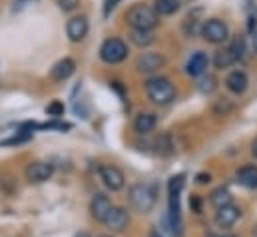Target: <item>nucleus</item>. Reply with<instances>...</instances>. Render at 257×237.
I'll list each match as a JSON object with an SVG mask.
<instances>
[{
  "instance_id": "nucleus-3",
  "label": "nucleus",
  "mask_w": 257,
  "mask_h": 237,
  "mask_svg": "<svg viewBox=\"0 0 257 237\" xmlns=\"http://www.w3.org/2000/svg\"><path fill=\"white\" fill-rule=\"evenodd\" d=\"M156 195H158V191H156V185H152V183H134L128 191L130 203L140 213H148L154 209L156 199H158Z\"/></svg>"
},
{
  "instance_id": "nucleus-31",
  "label": "nucleus",
  "mask_w": 257,
  "mask_h": 237,
  "mask_svg": "<svg viewBox=\"0 0 257 237\" xmlns=\"http://www.w3.org/2000/svg\"><path fill=\"white\" fill-rule=\"evenodd\" d=\"M120 2H122V0H106V2H104V16H110L112 10H114Z\"/></svg>"
},
{
  "instance_id": "nucleus-16",
  "label": "nucleus",
  "mask_w": 257,
  "mask_h": 237,
  "mask_svg": "<svg viewBox=\"0 0 257 237\" xmlns=\"http://www.w3.org/2000/svg\"><path fill=\"white\" fill-rule=\"evenodd\" d=\"M235 179L239 185L247 187V189H255L257 187V166H243L235 172Z\"/></svg>"
},
{
  "instance_id": "nucleus-17",
  "label": "nucleus",
  "mask_w": 257,
  "mask_h": 237,
  "mask_svg": "<svg viewBox=\"0 0 257 237\" xmlns=\"http://www.w3.org/2000/svg\"><path fill=\"white\" fill-rule=\"evenodd\" d=\"M156 124H158L156 114H152V112H142V114L136 118V122H134V128H136V132H138V134L146 136V134L154 132Z\"/></svg>"
},
{
  "instance_id": "nucleus-15",
  "label": "nucleus",
  "mask_w": 257,
  "mask_h": 237,
  "mask_svg": "<svg viewBox=\"0 0 257 237\" xmlns=\"http://www.w3.org/2000/svg\"><path fill=\"white\" fill-rule=\"evenodd\" d=\"M207 64H209V58H207V54H205V52H195L192 58L188 60L186 70H188V74H190V76L199 78V76H203V74H205Z\"/></svg>"
},
{
  "instance_id": "nucleus-24",
  "label": "nucleus",
  "mask_w": 257,
  "mask_h": 237,
  "mask_svg": "<svg viewBox=\"0 0 257 237\" xmlns=\"http://www.w3.org/2000/svg\"><path fill=\"white\" fill-rule=\"evenodd\" d=\"M197 88L203 94H211L215 90V78L213 76H201L199 82H197Z\"/></svg>"
},
{
  "instance_id": "nucleus-9",
  "label": "nucleus",
  "mask_w": 257,
  "mask_h": 237,
  "mask_svg": "<svg viewBox=\"0 0 257 237\" xmlns=\"http://www.w3.org/2000/svg\"><path fill=\"white\" fill-rule=\"evenodd\" d=\"M128 223H130L128 211H126L124 207H116V205H112L108 217L104 219V225H106L110 231H114V233H122V231L128 227Z\"/></svg>"
},
{
  "instance_id": "nucleus-8",
  "label": "nucleus",
  "mask_w": 257,
  "mask_h": 237,
  "mask_svg": "<svg viewBox=\"0 0 257 237\" xmlns=\"http://www.w3.org/2000/svg\"><path fill=\"white\" fill-rule=\"evenodd\" d=\"M239 217H241V209H239L237 205L229 203V205L219 207V209L215 211L213 221H215V225H217V227H221V229H231Z\"/></svg>"
},
{
  "instance_id": "nucleus-10",
  "label": "nucleus",
  "mask_w": 257,
  "mask_h": 237,
  "mask_svg": "<svg viewBox=\"0 0 257 237\" xmlns=\"http://www.w3.org/2000/svg\"><path fill=\"white\" fill-rule=\"evenodd\" d=\"M110 209H112V201H110L108 195L96 193V195L92 197V201H90V215H92V219L104 223V219L108 217Z\"/></svg>"
},
{
  "instance_id": "nucleus-4",
  "label": "nucleus",
  "mask_w": 257,
  "mask_h": 237,
  "mask_svg": "<svg viewBox=\"0 0 257 237\" xmlns=\"http://www.w3.org/2000/svg\"><path fill=\"white\" fill-rule=\"evenodd\" d=\"M128 56V46L120 38H108L100 46V58L106 64H120Z\"/></svg>"
},
{
  "instance_id": "nucleus-34",
  "label": "nucleus",
  "mask_w": 257,
  "mask_h": 237,
  "mask_svg": "<svg viewBox=\"0 0 257 237\" xmlns=\"http://www.w3.org/2000/svg\"><path fill=\"white\" fill-rule=\"evenodd\" d=\"M251 156H253V158H257V138L251 142Z\"/></svg>"
},
{
  "instance_id": "nucleus-29",
  "label": "nucleus",
  "mask_w": 257,
  "mask_h": 237,
  "mask_svg": "<svg viewBox=\"0 0 257 237\" xmlns=\"http://www.w3.org/2000/svg\"><path fill=\"white\" fill-rule=\"evenodd\" d=\"M78 4H80V0H58L60 10H64V12H72V10H76V8H78Z\"/></svg>"
},
{
  "instance_id": "nucleus-26",
  "label": "nucleus",
  "mask_w": 257,
  "mask_h": 237,
  "mask_svg": "<svg viewBox=\"0 0 257 237\" xmlns=\"http://www.w3.org/2000/svg\"><path fill=\"white\" fill-rule=\"evenodd\" d=\"M46 116H52V118H60V116H64V104L62 102H52V104H48L46 106Z\"/></svg>"
},
{
  "instance_id": "nucleus-22",
  "label": "nucleus",
  "mask_w": 257,
  "mask_h": 237,
  "mask_svg": "<svg viewBox=\"0 0 257 237\" xmlns=\"http://www.w3.org/2000/svg\"><path fill=\"white\" fill-rule=\"evenodd\" d=\"M156 148H158V154H162V156H170V154H174V142H172V136H170V134H162V136L156 140Z\"/></svg>"
},
{
  "instance_id": "nucleus-27",
  "label": "nucleus",
  "mask_w": 257,
  "mask_h": 237,
  "mask_svg": "<svg viewBox=\"0 0 257 237\" xmlns=\"http://www.w3.org/2000/svg\"><path fill=\"white\" fill-rule=\"evenodd\" d=\"M30 138H32V134H30V132H24V134H20V136H14V138H10V140H4L2 146H16V144H22V142H26V140H30Z\"/></svg>"
},
{
  "instance_id": "nucleus-32",
  "label": "nucleus",
  "mask_w": 257,
  "mask_h": 237,
  "mask_svg": "<svg viewBox=\"0 0 257 237\" xmlns=\"http://www.w3.org/2000/svg\"><path fill=\"white\" fill-rule=\"evenodd\" d=\"M195 181H197L199 185H205V183L211 181V174H197V176H195Z\"/></svg>"
},
{
  "instance_id": "nucleus-36",
  "label": "nucleus",
  "mask_w": 257,
  "mask_h": 237,
  "mask_svg": "<svg viewBox=\"0 0 257 237\" xmlns=\"http://www.w3.org/2000/svg\"><path fill=\"white\" fill-rule=\"evenodd\" d=\"M150 237H162V235H160L158 231H152V233H150Z\"/></svg>"
},
{
  "instance_id": "nucleus-38",
  "label": "nucleus",
  "mask_w": 257,
  "mask_h": 237,
  "mask_svg": "<svg viewBox=\"0 0 257 237\" xmlns=\"http://www.w3.org/2000/svg\"><path fill=\"white\" fill-rule=\"evenodd\" d=\"M98 237H112V235H98Z\"/></svg>"
},
{
  "instance_id": "nucleus-28",
  "label": "nucleus",
  "mask_w": 257,
  "mask_h": 237,
  "mask_svg": "<svg viewBox=\"0 0 257 237\" xmlns=\"http://www.w3.org/2000/svg\"><path fill=\"white\" fill-rule=\"evenodd\" d=\"M38 0H12V12H22L26 8H30L32 4H36Z\"/></svg>"
},
{
  "instance_id": "nucleus-7",
  "label": "nucleus",
  "mask_w": 257,
  "mask_h": 237,
  "mask_svg": "<svg viewBox=\"0 0 257 237\" xmlns=\"http://www.w3.org/2000/svg\"><path fill=\"white\" fill-rule=\"evenodd\" d=\"M54 166L48 162H32L26 166V179L30 183H44L52 178Z\"/></svg>"
},
{
  "instance_id": "nucleus-14",
  "label": "nucleus",
  "mask_w": 257,
  "mask_h": 237,
  "mask_svg": "<svg viewBox=\"0 0 257 237\" xmlns=\"http://www.w3.org/2000/svg\"><path fill=\"white\" fill-rule=\"evenodd\" d=\"M74 70H76V62L72 58H62L60 62L54 64L50 76H52V80H56V82H64V80H68V78L74 74Z\"/></svg>"
},
{
  "instance_id": "nucleus-2",
  "label": "nucleus",
  "mask_w": 257,
  "mask_h": 237,
  "mask_svg": "<svg viewBox=\"0 0 257 237\" xmlns=\"http://www.w3.org/2000/svg\"><path fill=\"white\" fill-rule=\"evenodd\" d=\"M146 94H148V98H150L154 104L166 106V104H170V102L176 98V88H174V84H172L168 78H164V76H154V78H150V80L146 82Z\"/></svg>"
},
{
  "instance_id": "nucleus-5",
  "label": "nucleus",
  "mask_w": 257,
  "mask_h": 237,
  "mask_svg": "<svg viewBox=\"0 0 257 237\" xmlns=\"http://www.w3.org/2000/svg\"><path fill=\"white\" fill-rule=\"evenodd\" d=\"M201 36L211 44H221V42H225L229 38V28L219 18H209L201 26Z\"/></svg>"
},
{
  "instance_id": "nucleus-35",
  "label": "nucleus",
  "mask_w": 257,
  "mask_h": 237,
  "mask_svg": "<svg viewBox=\"0 0 257 237\" xmlns=\"http://www.w3.org/2000/svg\"><path fill=\"white\" fill-rule=\"evenodd\" d=\"M74 237H92V235H90L88 231H78V233H76Z\"/></svg>"
},
{
  "instance_id": "nucleus-6",
  "label": "nucleus",
  "mask_w": 257,
  "mask_h": 237,
  "mask_svg": "<svg viewBox=\"0 0 257 237\" xmlns=\"http://www.w3.org/2000/svg\"><path fill=\"white\" fill-rule=\"evenodd\" d=\"M100 179L102 183L112 189V191H120L124 185H126V178H124V172L118 168V166H100Z\"/></svg>"
},
{
  "instance_id": "nucleus-39",
  "label": "nucleus",
  "mask_w": 257,
  "mask_h": 237,
  "mask_svg": "<svg viewBox=\"0 0 257 237\" xmlns=\"http://www.w3.org/2000/svg\"><path fill=\"white\" fill-rule=\"evenodd\" d=\"M223 237H237V235H223Z\"/></svg>"
},
{
  "instance_id": "nucleus-37",
  "label": "nucleus",
  "mask_w": 257,
  "mask_h": 237,
  "mask_svg": "<svg viewBox=\"0 0 257 237\" xmlns=\"http://www.w3.org/2000/svg\"><path fill=\"white\" fill-rule=\"evenodd\" d=\"M205 237H219V235H215V233H205Z\"/></svg>"
},
{
  "instance_id": "nucleus-20",
  "label": "nucleus",
  "mask_w": 257,
  "mask_h": 237,
  "mask_svg": "<svg viewBox=\"0 0 257 237\" xmlns=\"http://www.w3.org/2000/svg\"><path fill=\"white\" fill-rule=\"evenodd\" d=\"M154 10L158 16H172L180 10V0H156Z\"/></svg>"
},
{
  "instance_id": "nucleus-33",
  "label": "nucleus",
  "mask_w": 257,
  "mask_h": 237,
  "mask_svg": "<svg viewBox=\"0 0 257 237\" xmlns=\"http://www.w3.org/2000/svg\"><path fill=\"white\" fill-rule=\"evenodd\" d=\"M251 46H253V50L257 52V28L251 32Z\"/></svg>"
},
{
  "instance_id": "nucleus-13",
  "label": "nucleus",
  "mask_w": 257,
  "mask_h": 237,
  "mask_svg": "<svg viewBox=\"0 0 257 237\" xmlns=\"http://www.w3.org/2000/svg\"><path fill=\"white\" fill-rule=\"evenodd\" d=\"M247 84H249V78H247V74H245L243 70H233V72L225 78L227 90H229L231 94H237V96L247 90Z\"/></svg>"
},
{
  "instance_id": "nucleus-21",
  "label": "nucleus",
  "mask_w": 257,
  "mask_h": 237,
  "mask_svg": "<svg viewBox=\"0 0 257 237\" xmlns=\"http://www.w3.org/2000/svg\"><path fill=\"white\" fill-rule=\"evenodd\" d=\"M130 40H132L136 46L146 48V46H150V44L154 42V34H152V30H132Z\"/></svg>"
},
{
  "instance_id": "nucleus-23",
  "label": "nucleus",
  "mask_w": 257,
  "mask_h": 237,
  "mask_svg": "<svg viewBox=\"0 0 257 237\" xmlns=\"http://www.w3.org/2000/svg\"><path fill=\"white\" fill-rule=\"evenodd\" d=\"M229 50L233 52V56H235V60H237V62L245 58V42H243V38H241V36H237V38L231 42Z\"/></svg>"
},
{
  "instance_id": "nucleus-1",
  "label": "nucleus",
  "mask_w": 257,
  "mask_h": 237,
  "mask_svg": "<svg viewBox=\"0 0 257 237\" xmlns=\"http://www.w3.org/2000/svg\"><path fill=\"white\" fill-rule=\"evenodd\" d=\"M126 20L132 30H154L160 22V16L148 4H134L126 12Z\"/></svg>"
},
{
  "instance_id": "nucleus-30",
  "label": "nucleus",
  "mask_w": 257,
  "mask_h": 237,
  "mask_svg": "<svg viewBox=\"0 0 257 237\" xmlns=\"http://www.w3.org/2000/svg\"><path fill=\"white\" fill-rule=\"evenodd\" d=\"M190 207H192V211L193 213H201L203 211V207H201V199H199V195H192L190 197Z\"/></svg>"
},
{
  "instance_id": "nucleus-11",
  "label": "nucleus",
  "mask_w": 257,
  "mask_h": 237,
  "mask_svg": "<svg viewBox=\"0 0 257 237\" xmlns=\"http://www.w3.org/2000/svg\"><path fill=\"white\" fill-rule=\"evenodd\" d=\"M90 30V24H88V18L86 16H74L68 20V26H66V32H68V38L72 42H80L86 38Z\"/></svg>"
},
{
  "instance_id": "nucleus-25",
  "label": "nucleus",
  "mask_w": 257,
  "mask_h": 237,
  "mask_svg": "<svg viewBox=\"0 0 257 237\" xmlns=\"http://www.w3.org/2000/svg\"><path fill=\"white\" fill-rule=\"evenodd\" d=\"M184 185H186V176L184 174H178V176H174V178L170 179L168 189H170V193H182Z\"/></svg>"
},
{
  "instance_id": "nucleus-12",
  "label": "nucleus",
  "mask_w": 257,
  "mask_h": 237,
  "mask_svg": "<svg viewBox=\"0 0 257 237\" xmlns=\"http://www.w3.org/2000/svg\"><path fill=\"white\" fill-rule=\"evenodd\" d=\"M164 64H166V58L158 52H144L140 58L136 60V68L144 74H152V72L160 70Z\"/></svg>"
},
{
  "instance_id": "nucleus-18",
  "label": "nucleus",
  "mask_w": 257,
  "mask_h": 237,
  "mask_svg": "<svg viewBox=\"0 0 257 237\" xmlns=\"http://www.w3.org/2000/svg\"><path fill=\"white\" fill-rule=\"evenodd\" d=\"M209 203H211L215 209H219V207H225V205L233 203V197H231L229 189H225V187H217V189L211 191V195H209Z\"/></svg>"
},
{
  "instance_id": "nucleus-19",
  "label": "nucleus",
  "mask_w": 257,
  "mask_h": 237,
  "mask_svg": "<svg viewBox=\"0 0 257 237\" xmlns=\"http://www.w3.org/2000/svg\"><path fill=\"white\" fill-rule=\"evenodd\" d=\"M237 60L233 56V52L229 48H223V50H217L215 56H213V66L217 70H225V68H231Z\"/></svg>"
}]
</instances>
